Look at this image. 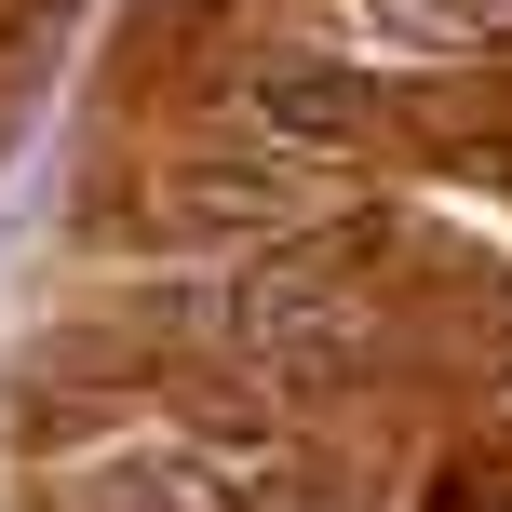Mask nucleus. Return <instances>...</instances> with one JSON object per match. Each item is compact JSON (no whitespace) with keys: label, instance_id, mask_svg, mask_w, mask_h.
<instances>
[{"label":"nucleus","instance_id":"f03ea898","mask_svg":"<svg viewBox=\"0 0 512 512\" xmlns=\"http://www.w3.org/2000/svg\"><path fill=\"white\" fill-rule=\"evenodd\" d=\"M256 122H270L283 149H351V135H364V81H324V68H270V81H256Z\"/></svg>","mask_w":512,"mask_h":512},{"label":"nucleus","instance_id":"f257e3e1","mask_svg":"<svg viewBox=\"0 0 512 512\" xmlns=\"http://www.w3.org/2000/svg\"><path fill=\"white\" fill-rule=\"evenodd\" d=\"M230 337H243V364H270V378H351L364 364V310L337 297L324 270H256L230 297Z\"/></svg>","mask_w":512,"mask_h":512}]
</instances>
